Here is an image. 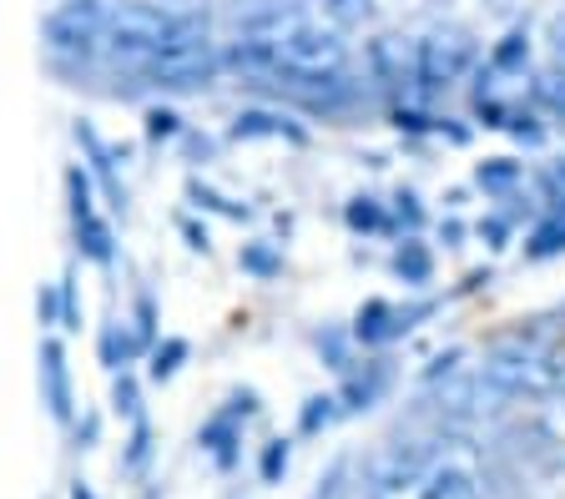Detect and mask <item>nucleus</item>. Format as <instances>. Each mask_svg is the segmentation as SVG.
Returning <instances> with one entry per match:
<instances>
[{
  "instance_id": "nucleus-1",
  "label": "nucleus",
  "mask_w": 565,
  "mask_h": 499,
  "mask_svg": "<svg viewBox=\"0 0 565 499\" xmlns=\"http://www.w3.org/2000/svg\"><path fill=\"white\" fill-rule=\"evenodd\" d=\"M217 72H223V51H217V41H212L207 15L202 11H177L162 51L152 56L147 82L162 86V91H202V86H212Z\"/></svg>"
},
{
  "instance_id": "nucleus-2",
  "label": "nucleus",
  "mask_w": 565,
  "mask_h": 499,
  "mask_svg": "<svg viewBox=\"0 0 565 499\" xmlns=\"http://www.w3.org/2000/svg\"><path fill=\"white\" fill-rule=\"evenodd\" d=\"M66 203H71V227H76V242L92 262H111L117 248H111V227L102 223L96 213V192H92V177H86L82 166H66Z\"/></svg>"
},
{
  "instance_id": "nucleus-3",
  "label": "nucleus",
  "mask_w": 565,
  "mask_h": 499,
  "mask_svg": "<svg viewBox=\"0 0 565 499\" xmlns=\"http://www.w3.org/2000/svg\"><path fill=\"white\" fill-rule=\"evenodd\" d=\"M475 66V41L465 31H429L419 41V82L424 86H449Z\"/></svg>"
},
{
  "instance_id": "nucleus-4",
  "label": "nucleus",
  "mask_w": 565,
  "mask_h": 499,
  "mask_svg": "<svg viewBox=\"0 0 565 499\" xmlns=\"http://www.w3.org/2000/svg\"><path fill=\"white\" fill-rule=\"evenodd\" d=\"M41 404L51 409L56 424H71L76 414V399H71V369H66V348L61 338H41Z\"/></svg>"
},
{
  "instance_id": "nucleus-5",
  "label": "nucleus",
  "mask_w": 565,
  "mask_h": 499,
  "mask_svg": "<svg viewBox=\"0 0 565 499\" xmlns=\"http://www.w3.org/2000/svg\"><path fill=\"white\" fill-rule=\"evenodd\" d=\"M369 72L388 86H409L419 82V41L409 36H379L369 46Z\"/></svg>"
},
{
  "instance_id": "nucleus-6",
  "label": "nucleus",
  "mask_w": 565,
  "mask_h": 499,
  "mask_svg": "<svg viewBox=\"0 0 565 499\" xmlns=\"http://www.w3.org/2000/svg\"><path fill=\"white\" fill-rule=\"evenodd\" d=\"M435 404H439V414H449V419H475L490 404H505V393L490 389L480 373H459V379H449L445 389L435 393Z\"/></svg>"
},
{
  "instance_id": "nucleus-7",
  "label": "nucleus",
  "mask_w": 565,
  "mask_h": 499,
  "mask_svg": "<svg viewBox=\"0 0 565 499\" xmlns=\"http://www.w3.org/2000/svg\"><path fill=\"white\" fill-rule=\"evenodd\" d=\"M419 499H480V479H475L470 464L439 459L435 469H424V479H419Z\"/></svg>"
},
{
  "instance_id": "nucleus-8",
  "label": "nucleus",
  "mask_w": 565,
  "mask_h": 499,
  "mask_svg": "<svg viewBox=\"0 0 565 499\" xmlns=\"http://www.w3.org/2000/svg\"><path fill=\"white\" fill-rule=\"evenodd\" d=\"M233 137L237 142H253V137H288V142H303V131H298L288 117H278V111H243Z\"/></svg>"
},
{
  "instance_id": "nucleus-9",
  "label": "nucleus",
  "mask_w": 565,
  "mask_h": 499,
  "mask_svg": "<svg viewBox=\"0 0 565 499\" xmlns=\"http://www.w3.org/2000/svg\"><path fill=\"white\" fill-rule=\"evenodd\" d=\"M288 6L282 0H227V21L237 31H253V25H268V21H282Z\"/></svg>"
},
{
  "instance_id": "nucleus-10",
  "label": "nucleus",
  "mask_w": 565,
  "mask_h": 499,
  "mask_svg": "<svg viewBox=\"0 0 565 499\" xmlns=\"http://www.w3.org/2000/svg\"><path fill=\"white\" fill-rule=\"evenodd\" d=\"M318 6H323V21L333 31H359L374 21V0H318Z\"/></svg>"
},
{
  "instance_id": "nucleus-11",
  "label": "nucleus",
  "mask_w": 565,
  "mask_h": 499,
  "mask_svg": "<svg viewBox=\"0 0 565 499\" xmlns=\"http://www.w3.org/2000/svg\"><path fill=\"white\" fill-rule=\"evenodd\" d=\"M535 434L551 449H565V393H545L541 414H535Z\"/></svg>"
},
{
  "instance_id": "nucleus-12",
  "label": "nucleus",
  "mask_w": 565,
  "mask_h": 499,
  "mask_svg": "<svg viewBox=\"0 0 565 499\" xmlns=\"http://www.w3.org/2000/svg\"><path fill=\"white\" fill-rule=\"evenodd\" d=\"M141 354V333H127V328H111L106 333V344H102V358H106V369H127L131 358Z\"/></svg>"
},
{
  "instance_id": "nucleus-13",
  "label": "nucleus",
  "mask_w": 565,
  "mask_h": 499,
  "mask_svg": "<svg viewBox=\"0 0 565 499\" xmlns=\"http://www.w3.org/2000/svg\"><path fill=\"white\" fill-rule=\"evenodd\" d=\"M182 358H188V338H167V344L152 348V383H167L177 369H182Z\"/></svg>"
},
{
  "instance_id": "nucleus-14",
  "label": "nucleus",
  "mask_w": 565,
  "mask_h": 499,
  "mask_svg": "<svg viewBox=\"0 0 565 499\" xmlns=\"http://www.w3.org/2000/svg\"><path fill=\"white\" fill-rule=\"evenodd\" d=\"M147 454H152V429H147V419H137V424H131V444H127V454H121V469L137 475L141 464H147Z\"/></svg>"
},
{
  "instance_id": "nucleus-15",
  "label": "nucleus",
  "mask_w": 565,
  "mask_h": 499,
  "mask_svg": "<svg viewBox=\"0 0 565 499\" xmlns=\"http://www.w3.org/2000/svg\"><path fill=\"white\" fill-rule=\"evenodd\" d=\"M111 404H117V414L131 419V424L141 419V393H137V379H131V373H121V379L111 383Z\"/></svg>"
},
{
  "instance_id": "nucleus-16",
  "label": "nucleus",
  "mask_w": 565,
  "mask_h": 499,
  "mask_svg": "<svg viewBox=\"0 0 565 499\" xmlns=\"http://www.w3.org/2000/svg\"><path fill=\"white\" fill-rule=\"evenodd\" d=\"M177 131H182V117H177L172 107H152V111H147V137H152V142H172Z\"/></svg>"
},
{
  "instance_id": "nucleus-17",
  "label": "nucleus",
  "mask_w": 565,
  "mask_h": 499,
  "mask_svg": "<svg viewBox=\"0 0 565 499\" xmlns=\"http://www.w3.org/2000/svg\"><path fill=\"white\" fill-rule=\"evenodd\" d=\"M545 393H565V344H545Z\"/></svg>"
},
{
  "instance_id": "nucleus-18",
  "label": "nucleus",
  "mask_w": 565,
  "mask_h": 499,
  "mask_svg": "<svg viewBox=\"0 0 565 499\" xmlns=\"http://www.w3.org/2000/svg\"><path fill=\"white\" fill-rule=\"evenodd\" d=\"M535 91H541V101H545V107L565 111V66H555V72H545L541 82H535Z\"/></svg>"
},
{
  "instance_id": "nucleus-19",
  "label": "nucleus",
  "mask_w": 565,
  "mask_h": 499,
  "mask_svg": "<svg viewBox=\"0 0 565 499\" xmlns=\"http://www.w3.org/2000/svg\"><path fill=\"white\" fill-rule=\"evenodd\" d=\"M282 469H288V440H273L268 449H263V479H268V485H278Z\"/></svg>"
},
{
  "instance_id": "nucleus-20",
  "label": "nucleus",
  "mask_w": 565,
  "mask_h": 499,
  "mask_svg": "<svg viewBox=\"0 0 565 499\" xmlns=\"http://www.w3.org/2000/svg\"><path fill=\"white\" fill-rule=\"evenodd\" d=\"M333 419V399H308L303 409V434H318V429Z\"/></svg>"
},
{
  "instance_id": "nucleus-21",
  "label": "nucleus",
  "mask_w": 565,
  "mask_h": 499,
  "mask_svg": "<svg viewBox=\"0 0 565 499\" xmlns=\"http://www.w3.org/2000/svg\"><path fill=\"white\" fill-rule=\"evenodd\" d=\"M41 323H61V288H41Z\"/></svg>"
},
{
  "instance_id": "nucleus-22",
  "label": "nucleus",
  "mask_w": 565,
  "mask_h": 499,
  "mask_svg": "<svg viewBox=\"0 0 565 499\" xmlns=\"http://www.w3.org/2000/svg\"><path fill=\"white\" fill-rule=\"evenodd\" d=\"M152 318H157L152 297H137V333H141V338H152Z\"/></svg>"
},
{
  "instance_id": "nucleus-23",
  "label": "nucleus",
  "mask_w": 565,
  "mask_h": 499,
  "mask_svg": "<svg viewBox=\"0 0 565 499\" xmlns=\"http://www.w3.org/2000/svg\"><path fill=\"white\" fill-rule=\"evenodd\" d=\"M71 499H96V495L86 489V479H76V485H71Z\"/></svg>"
},
{
  "instance_id": "nucleus-24",
  "label": "nucleus",
  "mask_w": 565,
  "mask_h": 499,
  "mask_svg": "<svg viewBox=\"0 0 565 499\" xmlns=\"http://www.w3.org/2000/svg\"><path fill=\"white\" fill-rule=\"evenodd\" d=\"M555 51H561V61H565V21L555 25Z\"/></svg>"
},
{
  "instance_id": "nucleus-25",
  "label": "nucleus",
  "mask_w": 565,
  "mask_h": 499,
  "mask_svg": "<svg viewBox=\"0 0 565 499\" xmlns=\"http://www.w3.org/2000/svg\"><path fill=\"white\" fill-rule=\"evenodd\" d=\"M92 6H111V0H92Z\"/></svg>"
}]
</instances>
